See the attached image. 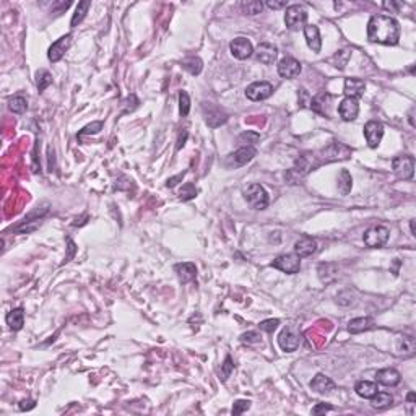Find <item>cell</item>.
Instances as JSON below:
<instances>
[{
  "mask_svg": "<svg viewBox=\"0 0 416 416\" xmlns=\"http://www.w3.org/2000/svg\"><path fill=\"white\" fill-rule=\"evenodd\" d=\"M367 39L371 43L395 46L400 39V25L392 16L374 15L367 23Z\"/></svg>",
  "mask_w": 416,
  "mask_h": 416,
  "instance_id": "obj_1",
  "label": "cell"
},
{
  "mask_svg": "<svg viewBox=\"0 0 416 416\" xmlns=\"http://www.w3.org/2000/svg\"><path fill=\"white\" fill-rule=\"evenodd\" d=\"M244 198L255 210H265L268 206V194L260 184H251L244 189Z\"/></svg>",
  "mask_w": 416,
  "mask_h": 416,
  "instance_id": "obj_2",
  "label": "cell"
},
{
  "mask_svg": "<svg viewBox=\"0 0 416 416\" xmlns=\"http://www.w3.org/2000/svg\"><path fill=\"white\" fill-rule=\"evenodd\" d=\"M389 236H390V231L387 230L385 226H372V228H369L364 233L363 239L369 249H379L387 244Z\"/></svg>",
  "mask_w": 416,
  "mask_h": 416,
  "instance_id": "obj_3",
  "label": "cell"
},
{
  "mask_svg": "<svg viewBox=\"0 0 416 416\" xmlns=\"http://www.w3.org/2000/svg\"><path fill=\"white\" fill-rule=\"evenodd\" d=\"M307 22V13L304 10V7L301 5H288L286 13H285V23L286 28L291 31L301 30V28L306 26Z\"/></svg>",
  "mask_w": 416,
  "mask_h": 416,
  "instance_id": "obj_4",
  "label": "cell"
},
{
  "mask_svg": "<svg viewBox=\"0 0 416 416\" xmlns=\"http://www.w3.org/2000/svg\"><path fill=\"white\" fill-rule=\"evenodd\" d=\"M202 114L205 117L206 126L212 127V129L220 127V126L224 124L226 120H228V114H226L221 108H218L216 104H212V102H203L202 104Z\"/></svg>",
  "mask_w": 416,
  "mask_h": 416,
  "instance_id": "obj_5",
  "label": "cell"
},
{
  "mask_svg": "<svg viewBox=\"0 0 416 416\" xmlns=\"http://www.w3.org/2000/svg\"><path fill=\"white\" fill-rule=\"evenodd\" d=\"M392 168L397 177L403 179V181H408L414 174V158L410 155L395 156L392 161Z\"/></svg>",
  "mask_w": 416,
  "mask_h": 416,
  "instance_id": "obj_6",
  "label": "cell"
},
{
  "mask_svg": "<svg viewBox=\"0 0 416 416\" xmlns=\"http://www.w3.org/2000/svg\"><path fill=\"white\" fill-rule=\"evenodd\" d=\"M272 267L280 272L289 273V275H295L301 270V260L296 254H281L272 262Z\"/></svg>",
  "mask_w": 416,
  "mask_h": 416,
  "instance_id": "obj_7",
  "label": "cell"
},
{
  "mask_svg": "<svg viewBox=\"0 0 416 416\" xmlns=\"http://www.w3.org/2000/svg\"><path fill=\"white\" fill-rule=\"evenodd\" d=\"M257 155V150L254 147H241L238 151L231 153L228 158H226V166L228 168H241L244 164H247L251 159H254V156Z\"/></svg>",
  "mask_w": 416,
  "mask_h": 416,
  "instance_id": "obj_8",
  "label": "cell"
},
{
  "mask_svg": "<svg viewBox=\"0 0 416 416\" xmlns=\"http://www.w3.org/2000/svg\"><path fill=\"white\" fill-rule=\"evenodd\" d=\"M273 94V87L268 81H254L245 88V96L251 101H263Z\"/></svg>",
  "mask_w": 416,
  "mask_h": 416,
  "instance_id": "obj_9",
  "label": "cell"
},
{
  "mask_svg": "<svg viewBox=\"0 0 416 416\" xmlns=\"http://www.w3.org/2000/svg\"><path fill=\"white\" fill-rule=\"evenodd\" d=\"M301 343V337L299 334L296 332L293 327H286V328H283V332L280 334L278 337V345L280 348L283 349V351H296L298 346Z\"/></svg>",
  "mask_w": 416,
  "mask_h": 416,
  "instance_id": "obj_10",
  "label": "cell"
},
{
  "mask_svg": "<svg viewBox=\"0 0 416 416\" xmlns=\"http://www.w3.org/2000/svg\"><path fill=\"white\" fill-rule=\"evenodd\" d=\"M364 137H366L367 145H369L371 148H377V147H379V143H381L382 137H384V126L381 124V122H377V120L366 122V126H364Z\"/></svg>",
  "mask_w": 416,
  "mask_h": 416,
  "instance_id": "obj_11",
  "label": "cell"
},
{
  "mask_svg": "<svg viewBox=\"0 0 416 416\" xmlns=\"http://www.w3.org/2000/svg\"><path fill=\"white\" fill-rule=\"evenodd\" d=\"M230 51L236 59L245 60L254 54V47H252V43L249 39H245V37H236L230 44Z\"/></svg>",
  "mask_w": 416,
  "mask_h": 416,
  "instance_id": "obj_12",
  "label": "cell"
},
{
  "mask_svg": "<svg viewBox=\"0 0 416 416\" xmlns=\"http://www.w3.org/2000/svg\"><path fill=\"white\" fill-rule=\"evenodd\" d=\"M72 44V34H65L62 37H59L57 41L52 43V46L49 47V51H47V57H49L51 62H59L65 52L69 51V47Z\"/></svg>",
  "mask_w": 416,
  "mask_h": 416,
  "instance_id": "obj_13",
  "label": "cell"
},
{
  "mask_svg": "<svg viewBox=\"0 0 416 416\" xmlns=\"http://www.w3.org/2000/svg\"><path fill=\"white\" fill-rule=\"evenodd\" d=\"M301 70H302V67H301L299 60L293 59V57H285L278 64V75L283 78H296L301 73Z\"/></svg>",
  "mask_w": 416,
  "mask_h": 416,
  "instance_id": "obj_14",
  "label": "cell"
},
{
  "mask_svg": "<svg viewBox=\"0 0 416 416\" xmlns=\"http://www.w3.org/2000/svg\"><path fill=\"white\" fill-rule=\"evenodd\" d=\"M330 101H332V96H330L327 91H320L319 94H316V96L310 99V106L309 108L314 112H317L319 116L330 117V112H328Z\"/></svg>",
  "mask_w": 416,
  "mask_h": 416,
  "instance_id": "obj_15",
  "label": "cell"
},
{
  "mask_svg": "<svg viewBox=\"0 0 416 416\" xmlns=\"http://www.w3.org/2000/svg\"><path fill=\"white\" fill-rule=\"evenodd\" d=\"M338 112H340V117H342L345 122H351L358 117L359 114V104H358V99L355 98H345L342 102H340L338 106Z\"/></svg>",
  "mask_w": 416,
  "mask_h": 416,
  "instance_id": "obj_16",
  "label": "cell"
},
{
  "mask_svg": "<svg viewBox=\"0 0 416 416\" xmlns=\"http://www.w3.org/2000/svg\"><path fill=\"white\" fill-rule=\"evenodd\" d=\"M316 251H317V242H316V239H312L310 236H302V238L298 239L295 244V254L299 259L310 257Z\"/></svg>",
  "mask_w": 416,
  "mask_h": 416,
  "instance_id": "obj_17",
  "label": "cell"
},
{
  "mask_svg": "<svg viewBox=\"0 0 416 416\" xmlns=\"http://www.w3.org/2000/svg\"><path fill=\"white\" fill-rule=\"evenodd\" d=\"M277 55H278V49L277 46H273L270 43H262L259 44L257 51H255V57H257L259 62L265 64V65H270L277 60Z\"/></svg>",
  "mask_w": 416,
  "mask_h": 416,
  "instance_id": "obj_18",
  "label": "cell"
},
{
  "mask_svg": "<svg viewBox=\"0 0 416 416\" xmlns=\"http://www.w3.org/2000/svg\"><path fill=\"white\" fill-rule=\"evenodd\" d=\"M376 381L382 384V385H387V387H393L397 384H400L402 381V376L400 372L393 369V367H385V369H381L377 371L376 374Z\"/></svg>",
  "mask_w": 416,
  "mask_h": 416,
  "instance_id": "obj_19",
  "label": "cell"
},
{
  "mask_svg": "<svg viewBox=\"0 0 416 416\" xmlns=\"http://www.w3.org/2000/svg\"><path fill=\"white\" fill-rule=\"evenodd\" d=\"M310 389L317 392V393H330L334 389H335V382L330 379V377H327L325 374H317L314 379L310 381Z\"/></svg>",
  "mask_w": 416,
  "mask_h": 416,
  "instance_id": "obj_20",
  "label": "cell"
},
{
  "mask_svg": "<svg viewBox=\"0 0 416 416\" xmlns=\"http://www.w3.org/2000/svg\"><path fill=\"white\" fill-rule=\"evenodd\" d=\"M366 91V83L363 80H359V78H346L345 80V96L346 98H361L363 94Z\"/></svg>",
  "mask_w": 416,
  "mask_h": 416,
  "instance_id": "obj_21",
  "label": "cell"
},
{
  "mask_svg": "<svg viewBox=\"0 0 416 416\" xmlns=\"http://www.w3.org/2000/svg\"><path fill=\"white\" fill-rule=\"evenodd\" d=\"M304 37L306 43L314 52H320L322 49V39H320V33L319 28L316 25H306L304 26Z\"/></svg>",
  "mask_w": 416,
  "mask_h": 416,
  "instance_id": "obj_22",
  "label": "cell"
},
{
  "mask_svg": "<svg viewBox=\"0 0 416 416\" xmlns=\"http://www.w3.org/2000/svg\"><path fill=\"white\" fill-rule=\"evenodd\" d=\"M174 272L177 273V277H179V280H181V283H191L197 277V267H195V263H192V262L177 263V265H174Z\"/></svg>",
  "mask_w": 416,
  "mask_h": 416,
  "instance_id": "obj_23",
  "label": "cell"
},
{
  "mask_svg": "<svg viewBox=\"0 0 416 416\" xmlns=\"http://www.w3.org/2000/svg\"><path fill=\"white\" fill-rule=\"evenodd\" d=\"M5 320H7V325L10 327L13 332H18V330H22L23 325H25V312H23V309L22 307L12 309L7 314Z\"/></svg>",
  "mask_w": 416,
  "mask_h": 416,
  "instance_id": "obj_24",
  "label": "cell"
},
{
  "mask_svg": "<svg viewBox=\"0 0 416 416\" xmlns=\"http://www.w3.org/2000/svg\"><path fill=\"white\" fill-rule=\"evenodd\" d=\"M372 327H374V319H371V317H358V319L349 320V324H348L349 334H355V335L366 332V330H369Z\"/></svg>",
  "mask_w": 416,
  "mask_h": 416,
  "instance_id": "obj_25",
  "label": "cell"
},
{
  "mask_svg": "<svg viewBox=\"0 0 416 416\" xmlns=\"http://www.w3.org/2000/svg\"><path fill=\"white\" fill-rule=\"evenodd\" d=\"M348 148L346 145H342V143H332L330 147H327L324 151H322V155H324V161H335V159H345L348 158L349 155L346 153H340V150H345Z\"/></svg>",
  "mask_w": 416,
  "mask_h": 416,
  "instance_id": "obj_26",
  "label": "cell"
},
{
  "mask_svg": "<svg viewBox=\"0 0 416 416\" xmlns=\"http://www.w3.org/2000/svg\"><path fill=\"white\" fill-rule=\"evenodd\" d=\"M371 405H372V408H377V410H385V408H389V406L392 405L393 399H392V395L389 392H379L377 390L372 397H371Z\"/></svg>",
  "mask_w": 416,
  "mask_h": 416,
  "instance_id": "obj_27",
  "label": "cell"
},
{
  "mask_svg": "<svg viewBox=\"0 0 416 416\" xmlns=\"http://www.w3.org/2000/svg\"><path fill=\"white\" fill-rule=\"evenodd\" d=\"M397 349H399V353L403 355V356H413L414 349H416L414 338L410 337V335L399 337V345H397Z\"/></svg>",
  "mask_w": 416,
  "mask_h": 416,
  "instance_id": "obj_28",
  "label": "cell"
},
{
  "mask_svg": "<svg viewBox=\"0 0 416 416\" xmlns=\"http://www.w3.org/2000/svg\"><path fill=\"white\" fill-rule=\"evenodd\" d=\"M355 390L356 393L361 397V399H371V397L379 390L377 389V384L376 382H369V381H359L356 385H355Z\"/></svg>",
  "mask_w": 416,
  "mask_h": 416,
  "instance_id": "obj_29",
  "label": "cell"
},
{
  "mask_svg": "<svg viewBox=\"0 0 416 416\" xmlns=\"http://www.w3.org/2000/svg\"><path fill=\"white\" fill-rule=\"evenodd\" d=\"M90 7H91V2H90V0H83V2H80V4L77 5V10H75V13H73V16H72V22H70V28H77V26L83 22V18L87 16Z\"/></svg>",
  "mask_w": 416,
  "mask_h": 416,
  "instance_id": "obj_30",
  "label": "cell"
},
{
  "mask_svg": "<svg viewBox=\"0 0 416 416\" xmlns=\"http://www.w3.org/2000/svg\"><path fill=\"white\" fill-rule=\"evenodd\" d=\"M181 65H182V69H185L191 75H200V72H202V69H203V62H202L200 59H198V57H195V55H191V57H185V59L181 62Z\"/></svg>",
  "mask_w": 416,
  "mask_h": 416,
  "instance_id": "obj_31",
  "label": "cell"
},
{
  "mask_svg": "<svg viewBox=\"0 0 416 416\" xmlns=\"http://www.w3.org/2000/svg\"><path fill=\"white\" fill-rule=\"evenodd\" d=\"M8 109L15 114H25L26 109H28V99L22 94H16V96L8 99Z\"/></svg>",
  "mask_w": 416,
  "mask_h": 416,
  "instance_id": "obj_32",
  "label": "cell"
},
{
  "mask_svg": "<svg viewBox=\"0 0 416 416\" xmlns=\"http://www.w3.org/2000/svg\"><path fill=\"white\" fill-rule=\"evenodd\" d=\"M241 8L245 15H257L263 10V4L260 0H247V2H242Z\"/></svg>",
  "mask_w": 416,
  "mask_h": 416,
  "instance_id": "obj_33",
  "label": "cell"
},
{
  "mask_svg": "<svg viewBox=\"0 0 416 416\" xmlns=\"http://www.w3.org/2000/svg\"><path fill=\"white\" fill-rule=\"evenodd\" d=\"M36 85H37L39 93H43L49 85H52V75L47 70H39L36 73Z\"/></svg>",
  "mask_w": 416,
  "mask_h": 416,
  "instance_id": "obj_34",
  "label": "cell"
},
{
  "mask_svg": "<svg viewBox=\"0 0 416 416\" xmlns=\"http://www.w3.org/2000/svg\"><path fill=\"white\" fill-rule=\"evenodd\" d=\"M197 194H198L197 187L194 184H191V182H187V184H184L181 187V191H179V198L184 200V202H187V200H192V198H195Z\"/></svg>",
  "mask_w": 416,
  "mask_h": 416,
  "instance_id": "obj_35",
  "label": "cell"
},
{
  "mask_svg": "<svg viewBox=\"0 0 416 416\" xmlns=\"http://www.w3.org/2000/svg\"><path fill=\"white\" fill-rule=\"evenodd\" d=\"M351 185H353V179H351V176H349V173L342 171V174H340V177H338V187H340V191H342V194L346 195L349 191H351Z\"/></svg>",
  "mask_w": 416,
  "mask_h": 416,
  "instance_id": "obj_36",
  "label": "cell"
},
{
  "mask_svg": "<svg viewBox=\"0 0 416 416\" xmlns=\"http://www.w3.org/2000/svg\"><path fill=\"white\" fill-rule=\"evenodd\" d=\"M102 122L101 120H98V122H91V124H88L87 127H83L80 132H78V135H77V138L78 140H81L85 135H94V134H98V132L102 129Z\"/></svg>",
  "mask_w": 416,
  "mask_h": 416,
  "instance_id": "obj_37",
  "label": "cell"
},
{
  "mask_svg": "<svg viewBox=\"0 0 416 416\" xmlns=\"http://www.w3.org/2000/svg\"><path fill=\"white\" fill-rule=\"evenodd\" d=\"M189 111H191V98L185 91H181L179 93V112H181L182 117H185Z\"/></svg>",
  "mask_w": 416,
  "mask_h": 416,
  "instance_id": "obj_38",
  "label": "cell"
},
{
  "mask_svg": "<svg viewBox=\"0 0 416 416\" xmlns=\"http://www.w3.org/2000/svg\"><path fill=\"white\" fill-rule=\"evenodd\" d=\"M259 138H260V135L255 134V132H244V134H241V137H239V141L244 143V147H252L254 143H257Z\"/></svg>",
  "mask_w": 416,
  "mask_h": 416,
  "instance_id": "obj_39",
  "label": "cell"
},
{
  "mask_svg": "<svg viewBox=\"0 0 416 416\" xmlns=\"http://www.w3.org/2000/svg\"><path fill=\"white\" fill-rule=\"evenodd\" d=\"M241 342L245 343V345H259L262 342V337L259 332H247V334H242L241 335Z\"/></svg>",
  "mask_w": 416,
  "mask_h": 416,
  "instance_id": "obj_40",
  "label": "cell"
},
{
  "mask_svg": "<svg viewBox=\"0 0 416 416\" xmlns=\"http://www.w3.org/2000/svg\"><path fill=\"white\" fill-rule=\"evenodd\" d=\"M249 408H251V400H238V402H234L231 413L234 416H238V414H242L244 411H247Z\"/></svg>",
  "mask_w": 416,
  "mask_h": 416,
  "instance_id": "obj_41",
  "label": "cell"
},
{
  "mask_svg": "<svg viewBox=\"0 0 416 416\" xmlns=\"http://www.w3.org/2000/svg\"><path fill=\"white\" fill-rule=\"evenodd\" d=\"M233 369H234L233 359H231V356H226L224 363L221 364V381L228 379V377L231 376V372H233Z\"/></svg>",
  "mask_w": 416,
  "mask_h": 416,
  "instance_id": "obj_42",
  "label": "cell"
},
{
  "mask_svg": "<svg viewBox=\"0 0 416 416\" xmlns=\"http://www.w3.org/2000/svg\"><path fill=\"white\" fill-rule=\"evenodd\" d=\"M278 325H280L278 319H267V320H263V322H260V330H263V332H267V334H273Z\"/></svg>",
  "mask_w": 416,
  "mask_h": 416,
  "instance_id": "obj_43",
  "label": "cell"
},
{
  "mask_svg": "<svg viewBox=\"0 0 416 416\" xmlns=\"http://www.w3.org/2000/svg\"><path fill=\"white\" fill-rule=\"evenodd\" d=\"M267 7L272 10H280V8H288V4L286 0H268Z\"/></svg>",
  "mask_w": 416,
  "mask_h": 416,
  "instance_id": "obj_44",
  "label": "cell"
},
{
  "mask_svg": "<svg viewBox=\"0 0 416 416\" xmlns=\"http://www.w3.org/2000/svg\"><path fill=\"white\" fill-rule=\"evenodd\" d=\"M334 406L332 405H327V403H319L316 405L314 408H312V414H320V413H327V411H332Z\"/></svg>",
  "mask_w": 416,
  "mask_h": 416,
  "instance_id": "obj_45",
  "label": "cell"
},
{
  "mask_svg": "<svg viewBox=\"0 0 416 416\" xmlns=\"http://www.w3.org/2000/svg\"><path fill=\"white\" fill-rule=\"evenodd\" d=\"M184 176H185V171L181 173V174H177V176H174V177H169L168 181H166V187H169V189L176 187L177 182H179V181H182V179H184Z\"/></svg>",
  "mask_w": 416,
  "mask_h": 416,
  "instance_id": "obj_46",
  "label": "cell"
},
{
  "mask_svg": "<svg viewBox=\"0 0 416 416\" xmlns=\"http://www.w3.org/2000/svg\"><path fill=\"white\" fill-rule=\"evenodd\" d=\"M299 104H301V106H304V108L310 106V98H309V94H307L306 90L299 91Z\"/></svg>",
  "mask_w": 416,
  "mask_h": 416,
  "instance_id": "obj_47",
  "label": "cell"
},
{
  "mask_svg": "<svg viewBox=\"0 0 416 416\" xmlns=\"http://www.w3.org/2000/svg\"><path fill=\"white\" fill-rule=\"evenodd\" d=\"M34 406H36V402H34V400H30V399H28V400H22V402H20V410H22V411L33 410Z\"/></svg>",
  "mask_w": 416,
  "mask_h": 416,
  "instance_id": "obj_48",
  "label": "cell"
},
{
  "mask_svg": "<svg viewBox=\"0 0 416 416\" xmlns=\"http://www.w3.org/2000/svg\"><path fill=\"white\" fill-rule=\"evenodd\" d=\"M187 137H189V132L187 130H184L181 135H179V138H177V145H176V150L179 151L181 150L184 145H185V140H187Z\"/></svg>",
  "mask_w": 416,
  "mask_h": 416,
  "instance_id": "obj_49",
  "label": "cell"
},
{
  "mask_svg": "<svg viewBox=\"0 0 416 416\" xmlns=\"http://www.w3.org/2000/svg\"><path fill=\"white\" fill-rule=\"evenodd\" d=\"M75 251H77V249H75V244H73V242L69 239V255H67V257H65V260H64L62 263H67V262H70V259L73 257Z\"/></svg>",
  "mask_w": 416,
  "mask_h": 416,
  "instance_id": "obj_50",
  "label": "cell"
},
{
  "mask_svg": "<svg viewBox=\"0 0 416 416\" xmlns=\"http://www.w3.org/2000/svg\"><path fill=\"white\" fill-rule=\"evenodd\" d=\"M408 120H410V126L414 127V108H411L410 114H408Z\"/></svg>",
  "mask_w": 416,
  "mask_h": 416,
  "instance_id": "obj_51",
  "label": "cell"
},
{
  "mask_svg": "<svg viewBox=\"0 0 416 416\" xmlns=\"http://www.w3.org/2000/svg\"><path fill=\"white\" fill-rule=\"evenodd\" d=\"M414 399H416V397H414V392H410V393H408V397H406V400H408V403H413V402H414Z\"/></svg>",
  "mask_w": 416,
  "mask_h": 416,
  "instance_id": "obj_52",
  "label": "cell"
},
{
  "mask_svg": "<svg viewBox=\"0 0 416 416\" xmlns=\"http://www.w3.org/2000/svg\"><path fill=\"white\" fill-rule=\"evenodd\" d=\"M410 231H411V234L414 236V220L410 221Z\"/></svg>",
  "mask_w": 416,
  "mask_h": 416,
  "instance_id": "obj_53",
  "label": "cell"
}]
</instances>
